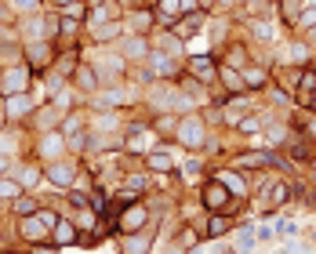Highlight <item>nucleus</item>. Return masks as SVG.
<instances>
[{
  "label": "nucleus",
  "mask_w": 316,
  "mask_h": 254,
  "mask_svg": "<svg viewBox=\"0 0 316 254\" xmlns=\"http://www.w3.org/2000/svg\"><path fill=\"white\" fill-rule=\"evenodd\" d=\"M182 142L185 145H203V124H197V120H185V127H182Z\"/></svg>",
  "instance_id": "1"
},
{
  "label": "nucleus",
  "mask_w": 316,
  "mask_h": 254,
  "mask_svg": "<svg viewBox=\"0 0 316 254\" xmlns=\"http://www.w3.org/2000/svg\"><path fill=\"white\" fill-rule=\"evenodd\" d=\"M120 225H124V229H142V225H145V207H131V211H124Z\"/></svg>",
  "instance_id": "2"
},
{
  "label": "nucleus",
  "mask_w": 316,
  "mask_h": 254,
  "mask_svg": "<svg viewBox=\"0 0 316 254\" xmlns=\"http://www.w3.org/2000/svg\"><path fill=\"white\" fill-rule=\"evenodd\" d=\"M127 251H131V254H145V251H149V236H135V240H127Z\"/></svg>",
  "instance_id": "3"
},
{
  "label": "nucleus",
  "mask_w": 316,
  "mask_h": 254,
  "mask_svg": "<svg viewBox=\"0 0 316 254\" xmlns=\"http://www.w3.org/2000/svg\"><path fill=\"white\" fill-rule=\"evenodd\" d=\"M222 200H226V189H222V185H211L207 189V207H222Z\"/></svg>",
  "instance_id": "4"
},
{
  "label": "nucleus",
  "mask_w": 316,
  "mask_h": 254,
  "mask_svg": "<svg viewBox=\"0 0 316 254\" xmlns=\"http://www.w3.org/2000/svg\"><path fill=\"white\" fill-rule=\"evenodd\" d=\"M222 185H229V189H233L236 196H244V182H240L236 174H222Z\"/></svg>",
  "instance_id": "5"
},
{
  "label": "nucleus",
  "mask_w": 316,
  "mask_h": 254,
  "mask_svg": "<svg viewBox=\"0 0 316 254\" xmlns=\"http://www.w3.org/2000/svg\"><path fill=\"white\" fill-rule=\"evenodd\" d=\"M15 211H18V214H29V211H36V203L29 200V196H18V200H15Z\"/></svg>",
  "instance_id": "6"
},
{
  "label": "nucleus",
  "mask_w": 316,
  "mask_h": 254,
  "mask_svg": "<svg viewBox=\"0 0 316 254\" xmlns=\"http://www.w3.org/2000/svg\"><path fill=\"white\" fill-rule=\"evenodd\" d=\"M55 232H58V240H62V243H69V240H73V229H69L66 222H55Z\"/></svg>",
  "instance_id": "7"
},
{
  "label": "nucleus",
  "mask_w": 316,
  "mask_h": 254,
  "mask_svg": "<svg viewBox=\"0 0 316 254\" xmlns=\"http://www.w3.org/2000/svg\"><path fill=\"white\" fill-rule=\"evenodd\" d=\"M149 164L156 167V171H167V167H171V160H167L164 153H153V156H149Z\"/></svg>",
  "instance_id": "8"
},
{
  "label": "nucleus",
  "mask_w": 316,
  "mask_h": 254,
  "mask_svg": "<svg viewBox=\"0 0 316 254\" xmlns=\"http://www.w3.org/2000/svg\"><path fill=\"white\" fill-rule=\"evenodd\" d=\"M193 69H197V73H203V80H207L211 73H215V65H211L207 58H200V62H193Z\"/></svg>",
  "instance_id": "9"
},
{
  "label": "nucleus",
  "mask_w": 316,
  "mask_h": 254,
  "mask_svg": "<svg viewBox=\"0 0 316 254\" xmlns=\"http://www.w3.org/2000/svg\"><path fill=\"white\" fill-rule=\"evenodd\" d=\"M77 77H80V80H77V84H80V87H87V91H91V87H95V80H91V77H95V73H91V69H80V73H77Z\"/></svg>",
  "instance_id": "10"
},
{
  "label": "nucleus",
  "mask_w": 316,
  "mask_h": 254,
  "mask_svg": "<svg viewBox=\"0 0 316 254\" xmlns=\"http://www.w3.org/2000/svg\"><path fill=\"white\" fill-rule=\"evenodd\" d=\"M48 174H51V182H55V178H58V182H69V174H73V171H69V167H51Z\"/></svg>",
  "instance_id": "11"
},
{
  "label": "nucleus",
  "mask_w": 316,
  "mask_h": 254,
  "mask_svg": "<svg viewBox=\"0 0 316 254\" xmlns=\"http://www.w3.org/2000/svg\"><path fill=\"white\" fill-rule=\"evenodd\" d=\"M207 232H211V236H222V232H226V222H222V218H211Z\"/></svg>",
  "instance_id": "12"
},
{
  "label": "nucleus",
  "mask_w": 316,
  "mask_h": 254,
  "mask_svg": "<svg viewBox=\"0 0 316 254\" xmlns=\"http://www.w3.org/2000/svg\"><path fill=\"white\" fill-rule=\"evenodd\" d=\"M251 243H255V232L244 229V232H240V251H251Z\"/></svg>",
  "instance_id": "13"
},
{
  "label": "nucleus",
  "mask_w": 316,
  "mask_h": 254,
  "mask_svg": "<svg viewBox=\"0 0 316 254\" xmlns=\"http://www.w3.org/2000/svg\"><path fill=\"white\" fill-rule=\"evenodd\" d=\"M0 196H18V185L15 182H0Z\"/></svg>",
  "instance_id": "14"
},
{
  "label": "nucleus",
  "mask_w": 316,
  "mask_h": 254,
  "mask_svg": "<svg viewBox=\"0 0 316 254\" xmlns=\"http://www.w3.org/2000/svg\"><path fill=\"white\" fill-rule=\"evenodd\" d=\"M4 171H7V160H4V156H0V174H4Z\"/></svg>",
  "instance_id": "15"
},
{
  "label": "nucleus",
  "mask_w": 316,
  "mask_h": 254,
  "mask_svg": "<svg viewBox=\"0 0 316 254\" xmlns=\"http://www.w3.org/2000/svg\"><path fill=\"white\" fill-rule=\"evenodd\" d=\"M36 254H51V247H36Z\"/></svg>",
  "instance_id": "16"
},
{
  "label": "nucleus",
  "mask_w": 316,
  "mask_h": 254,
  "mask_svg": "<svg viewBox=\"0 0 316 254\" xmlns=\"http://www.w3.org/2000/svg\"><path fill=\"white\" fill-rule=\"evenodd\" d=\"M309 131H313V138H316V124H309Z\"/></svg>",
  "instance_id": "17"
}]
</instances>
